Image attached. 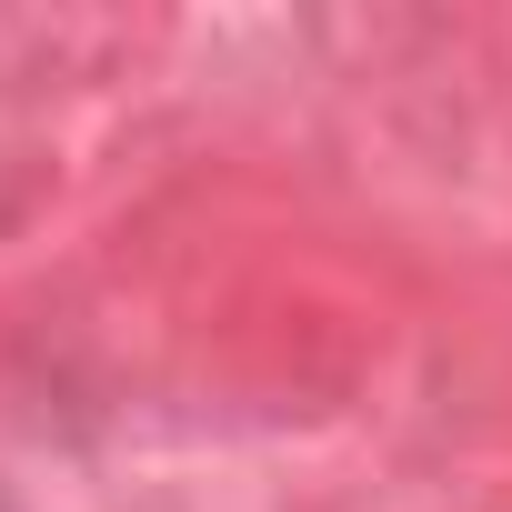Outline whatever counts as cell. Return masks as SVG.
Here are the masks:
<instances>
[]
</instances>
